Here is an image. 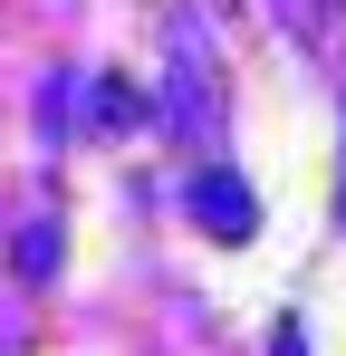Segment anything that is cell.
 Segmentation results:
<instances>
[{
    "label": "cell",
    "mask_w": 346,
    "mask_h": 356,
    "mask_svg": "<svg viewBox=\"0 0 346 356\" xmlns=\"http://www.w3.org/2000/svg\"><path fill=\"white\" fill-rule=\"evenodd\" d=\"M212 97H222V87H212V49H202V29L183 19V29H173V67H164L154 116H164L183 145H202V154H212V145H222V106H212Z\"/></svg>",
    "instance_id": "1"
},
{
    "label": "cell",
    "mask_w": 346,
    "mask_h": 356,
    "mask_svg": "<svg viewBox=\"0 0 346 356\" xmlns=\"http://www.w3.org/2000/svg\"><path fill=\"white\" fill-rule=\"evenodd\" d=\"M192 222H202L212 241H250L260 232V202H250L231 174H192Z\"/></svg>",
    "instance_id": "2"
},
{
    "label": "cell",
    "mask_w": 346,
    "mask_h": 356,
    "mask_svg": "<svg viewBox=\"0 0 346 356\" xmlns=\"http://www.w3.org/2000/svg\"><path fill=\"white\" fill-rule=\"evenodd\" d=\"M279 19L298 39H327V29H337V0H279Z\"/></svg>",
    "instance_id": "3"
},
{
    "label": "cell",
    "mask_w": 346,
    "mask_h": 356,
    "mask_svg": "<svg viewBox=\"0 0 346 356\" xmlns=\"http://www.w3.org/2000/svg\"><path fill=\"white\" fill-rule=\"evenodd\" d=\"M337 212H346V202H337Z\"/></svg>",
    "instance_id": "4"
}]
</instances>
